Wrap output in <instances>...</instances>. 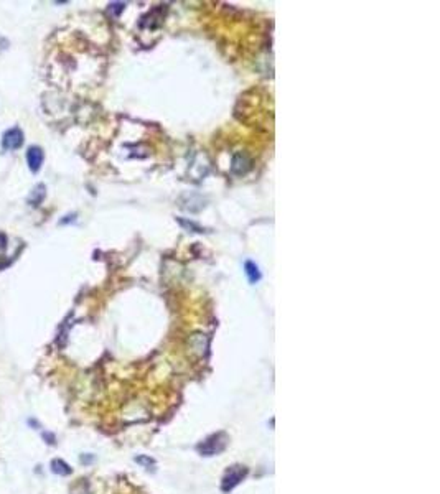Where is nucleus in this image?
Wrapping results in <instances>:
<instances>
[{"mask_svg": "<svg viewBox=\"0 0 440 494\" xmlns=\"http://www.w3.org/2000/svg\"><path fill=\"white\" fill-rule=\"evenodd\" d=\"M246 275L251 283H256L261 280V272L257 269V265L252 264V262H246Z\"/></svg>", "mask_w": 440, "mask_h": 494, "instance_id": "3", "label": "nucleus"}, {"mask_svg": "<svg viewBox=\"0 0 440 494\" xmlns=\"http://www.w3.org/2000/svg\"><path fill=\"white\" fill-rule=\"evenodd\" d=\"M122 8H124V3H112L109 10H114V12H116V15H117V13H121Z\"/></svg>", "mask_w": 440, "mask_h": 494, "instance_id": "5", "label": "nucleus"}, {"mask_svg": "<svg viewBox=\"0 0 440 494\" xmlns=\"http://www.w3.org/2000/svg\"><path fill=\"white\" fill-rule=\"evenodd\" d=\"M24 145V132L18 127L8 129L2 137V147L3 150H17Z\"/></svg>", "mask_w": 440, "mask_h": 494, "instance_id": "1", "label": "nucleus"}, {"mask_svg": "<svg viewBox=\"0 0 440 494\" xmlns=\"http://www.w3.org/2000/svg\"><path fill=\"white\" fill-rule=\"evenodd\" d=\"M26 163H28V168L36 173L40 168H42L43 163V152L40 147H30L28 152H26Z\"/></svg>", "mask_w": 440, "mask_h": 494, "instance_id": "2", "label": "nucleus"}, {"mask_svg": "<svg viewBox=\"0 0 440 494\" xmlns=\"http://www.w3.org/2000/svg\"><path fill=\"white\" fill-rule=\"evenodd\" d=\"M51 466H53V471H54V473H60V474L70 473V470H68V465H65V463H63V461H60V460L53 461Z\"/></svg>", "mask_w": 440, "mask_h": 494, "instance_id": "4", "label": "nucleus"}]
</instances>
